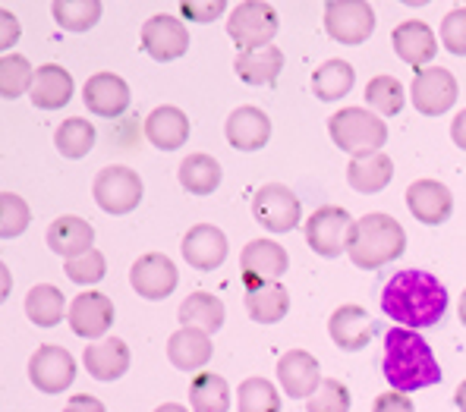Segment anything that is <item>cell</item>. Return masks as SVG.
<instances>
[{
    "label": "cell",
    "mask_w": 466,
    "mask_h": 412,
    "mask_svg": "<svg viewBox=\"0 0 466 412\" xmlns=\"http://www.w3.org/2000/svg\"><path fill=\"white\" fill-rule=\"evenodd\" d=\"M372 412H416V407H413V400H410V394H403V390H388V394L375 397Z\"/></svg>",
    "instance_id": "cell-46"
},
{
    "label": "cell",
    "mask_w": 466,
    "mask_h": 412,
    "mask_svg": "<svg viewBox=\"0 0 466 412\" xmlns=\"http://www.w3.org/2000/svg\"><path fill=\"white\" fill-rule=\"evenodd\" d=\"M25 315H29V321L38 327H57L60 321L70 315V306H66L64 293L54 284H38V286H32L29 296H25Z\"/></svg>",
    "instance_id": "cell-32"
},
{
    "label": "cell",
    "mask_w": 466,
    "mask_h": 412,
    "mask_svg": "<svg viewBox=\"0 0 466 412\" xmlns=\"http://www.w3.org/2000/svg\"><path fill=\"white\" fill-rule=\"evenodd\" d=\"M177 176H180V186L187 192H193V196H211V192H218V186H221L224 170L211 155L196 151V155L183 157Z\"/></svg>",
    "instance_id": "cell-31"
},
{
    "label": "cell",
    "mask_w": 466,
    "mask_h": 412,
    "mask_svg": "<svg viewBox=\"0 0 466 412\" xmlns=\"http://www.w3.org/2000/svg\"><path fill=\"white\" fill-rule=\"evenodd\" d=\"M394 180V161L388 155H369V157H356L347 167V183L353 192L360 196H375V192L388 189V183Z\"/></svg>",
    "instance_id": "cell-29"
},
{
    "label": "cell",
    "mask_w": 466,
    "mask_h": 412,
    "mask_svg": "<svg viewBox=\"0 0 466 412\" xmlns=\"http://www.w3.org/2000/svg\"><path fill=\"white\" fill-rule=\"evenodd\" d=\"M64 412H107L105 403L98 397H88V394H76L70 403L64 407Z\"/></svg>",
    "instance_id": "cell-48"
},
{
    "label": "cell",
    "mask_w": 466,
    "mask_h": 412,
    "mask_svg": "<svg viewBox=\"0 0 466 412\" xmlns=\"http://www.w3.org/2000/svg\"><path fill=\"white\" fill-rule=\"evenodd\" d=\"M451 139H454L457 148L466 151V111H461L454 116V123H451Z\"/></svg>",
    "instance_id": "cell-49"
},
{
    "label": "cell",
    "mask_w": 466,
    "mask_h": 412,
    "mask_svg": "<svg viewBox=\"0 0 466 412\" xmlns=\"http://www.w3.org/2000/svg\"><path fill=\"white\" fill-rule=\"evenodd\" d=\"M142 51L148 54L157 64H170V60L183 57L189 51V32L170 13H157L148 16L142 25Z\"/></svg>",
    "instance_id": "cell-14"
},
{
    "label": "cell",
    "mask_w": 466,
    "mask_h": 412,
    "mask_svg": "<svg viewBox=\"0 0 466 412\" xmlns=\"http://www.w3.org/2000/svg\"><path fill=\"white\" fill-rule=\"evenodd\" d=\"M407 252V230L400 221H394L390 215L372 211V215L360 217L353 226V236H350V262L362 271H375V267H385Z\"/></svg>",
    "instance_id": "cell-3"
},
{
    "label": "cell",
    "mask_w": 466,
    "mask_h": 412,
    "mask_svg": "<svg viewBox=\"0 0 466 412\" xmlns=\"http://www.w3.org/2000/svg\"><path fill=\"white\" fill-rule=\"evenodd\" d=\"M189 407L193 412H228L230 409V384L218 372H198L189 381Z\"/></svg>",
    "instance_id": "cell-34"
},
{
    "label": "cell",
    "mask_w": 466,
    "mask_h": 412,
    "mask_svg": "<svg viewBox=\"0 0 466 412\" xmlns=\"http://www.w3.org/2000/svg\"><path fill=\"white\" fill-rule=\"evenodd\" d=\"M457 79L444 66H426V70H416L413 85H410V98L413 107L426 116H444L451 107L457 105Z\"/></svg>",
    "instance_id": "cell-12"
},
{
    "label": "cell",
    "mask_w": 466,
    "mask_h": 412,
    "mask_svg": "<svg viewBox=\"0 0 466 412\" xmlns=\"http://www.w3.org/2000/svg\"><path fill=\"white\" fill-rule=\"evenodd\" d=\"M183 258H187V265H193L196 271H215V267L224 265V258H228V236H224L221 226L215 224H196L187 230V236H183Z\"/></svg>",
    "instance_id": "cell-18"
},
{
    "label": "cell",
    "mask_w": 466,
    "mask_h": 412,
    "mask_svg": "<svg viewBox=\"0 0 466 412\" xmlns=\"http://www.w3.org/2000/svg\"><path fill=\"white\" fill-rule=\"evenodd\" d=\"M51 13H54V23H57L60 29L88 32L98 25L105 6H101V0H54Z\"/></svg>",
    "instance_id": "cell-36"
},
{
    "label": "cell",
    "mask_w": 466,
    "mask_h": 412,
    "mask_svg": "<svg viewBox=\"0 0 466 412\" xmlns=\"http://www.w3.org/2000/svg\"><path fill=\"white\" fill-rule=\"evenodd\" d=\"M0 25H4V35H0V51H4V54H10V47L19 41V32H23V29H19L16 16H13L10 10H4V13H0Z\"/></svg>",
    "instance_id": "cell-47"
},
{
    "label": "cell",
    "mask_w": 466,
    "mask_h": 412,
    "mask_svg": "<svg viewBox=\"0 0 466 412\" xmlns=\"http://www.w3.org/2000/svg\"><path fill=\"white\" fill-rule=\"evenodd\" d=\"M290 267V256L280 243L274 239H252L239 252V277H243L246 290H258V286L278 284L284 271Z\"/></svg>",
    "instance_id": "cell-9"
},
{
    "label": "cell",
    "mask_w": 466,
    "mask_h": 412,
    "mask_svg": "<svg viewBox=\"0 0 466 412\" xmlns=\"http://www.w3.org/2000/svg\"><path fill=\"white\" fill-rule=\"evenodd\" d=\"M116 312H114V302L105 296V293L92 290V293H79L76 299L70 302V315H66V321H70L73 334L82 340H98L105 337L107 331H111Z\"/></svg>",
    "instance_id": "cell-15"
},
{
    "label": "cell",
    "mask_w": 466,
    "mask_h": 412,
    "mask_svg": "<svg viewBox=\"0 0 466 412\" xmlns=\"http://www.w3.org/2000/svg\"><path fill=\"white\" fill-rule=\"evenodd\" d=\"M82 366L88 368L95 381H116L129 372V347L120 337L88 343L82 353Z\"/></svg>",
    "instance_id": "cell-26"
},
{
    "label": "cell",
    "mask_w": 466,
    "mask_h": 412,
    "mask_svg": "<svg viewBox=\"0 0 466 412\" xmlns=\"http://www.w3.org/2000/svg\"><path fill=\"white\" fill-rule=\"evenodd\" d=\"M129 284H133V290L142 299L157 302V299H167L177 290L180 271H177V265L164 252H148V256L136 258L133 267H129Z\"/></svg>",
    "instance_id": "cell-13"
},
{
    "label": "cell",
    "mask_w": 466,
    "mask_h": 412,
    "mask_svg": "<svg viewBox=\"0 0 466 412\" xmlns=\"http://www.w3.org/2000/svg\"><path fill=\"white\" fill-rule=\"evenodd\" d=\"M457 315H461V321H463V327H466V290L461 293V302H457Z\"/></svg>",
    "instance_id": "cell-53"
},
{
    "label": "cell",
    "mask_w": 466,
    "mask_h": 412,
    "mask_svg": "<svg viewBox=\"0 0 466 412\" xmlns=\"http://www.w3.org/2000/svg\"><path fill=\"white\" fill-rule=\"evenodd\" d=\"M239 412H280V390L268 377H246L237 390Z\"/></svg>",
    "instance_id": "cell-38"
},
{
    "label": "cell",
    "mask_w": 466,
    "mask_h": 412,
    "mask_svg": "<svg viewBox=\"0 0 466 412\" xmlns=\"http://www.w3.org/2000/svg\"><path fill=\"white\" fill-rule=\"evenodd\" d=\"M454 403H457V409L466 412V381H461V387H457V394H454Z\"/></svg>",
    "instance_id": "cell-50"
},
{
    "label": "cell",
    "mask_w": 466,
    "mask_h": 412,
    "mask_svg": "<svg viewBox=\"0 0 466 412\" xmlns=\"http://www.w3.org/2000/svg\"><path fill=\"white\" fill-rule=\"evenodd\" d=\"M211 353H215L211 337L205 331H198V327H180V331L170 334V340H167V359L174 362V368H180V372L198 375L208 366Z\"/></svg>",
    "instance_id": "cell-27"
},
{
    "label": "cell",
    "mask_w": 466,
    "mask_h": 412,
    "mask_svg": "<svg viewBox=\"0 0 466 412\" xmlns=\"http://www.w3.org/2000/svg\"><path fill=\"white\" fill-rule=\"evenodd\" d=\"M381 308L388 318L397 321V327L422 331L435 327L448 312V290L429 271H400L388 280L381 293Z\"/></svg>",
    "instance_id": "cell-1"
},
{
    "label": "cell",
    "mask_w": 466,
    "mask_h": 412,
    "mask_svg": "<svg viewBox=\"0 0 466 412\" xmlns=\"http://www.w3.org/2000/svg\"><path fill=\"white\" fill-rule=\"evenodd\" d=\"M328 334H331L338 349H344V353H360V349H366L375 337V321L362 306L347 302V306L334 308V315L328 318Z\"/></svg>",
    "instance_id": "cell-17"
},
{
    "label": "cell",
    "mask_w": 466,
    "mask_h": 412,
    "mask_svg": "<svg viewBox=\"0 0 466 412\" xmlns=\"http://www.w3.org/2000/svg\"><path fill=\"white\" fill-rule=\"evenodd\" d=\"M180 321L183 327H198L211 337L224 327L228 321V312H224V302L215 296V293H189L180 306Z\"/></svg>",
    "instance_id": "cell-30"
},
{
    "label": "cell",
    "mask_w": 466,
    "mask_h": 412,
    "mask_svg": "<svg viewBox=\"0 0 466 412\" xmlns=\"http://www.w3.org/2000/svg\"><path fill=\"white\" fill-rule=\"evenodd\" d=\"M233 70H237V75L246 85H278L280 73H284V51L278 45L258 47V51H243L237 54Z\"/></svg>",
    "instance_id": "cell-28"
},
{
    "label": "cell",
    "mask_w": 466,
    "mask_h": 412,
    "mask_svg": "<svg viewBox=\"0 0 466 412\" xmlns=\"http://www.w3.org/2000/svg\"><path fill=\"white\" fill-rule=\"evenodd\" d=\"M325 32L338 45H362L375 32V10L366 0H328Z\"/></svg>",
    "instance_id": "cell-10"
},
{
    "label": "cell",
    "mask_w": 466,
    "mask_h": 412,
    "mask_svg": "<svg viewBox=\"0 0 466 412\" xmlns=\"http://www.w3.org/2000/svg\"><path fill=\"white\" fill-rule=\"evenodd\" d=\"M142 192H146L142 176L136 174L133 167H123V164H111V167L98 170V176H95V183H92L95 205L114 217H123L139 208Z\"/></svg>",
    "instance_id": "cell-6"
},
{
    "label": "cell",
    "mask_w": 466,
    "mask_h": 412,
    "mask_svg": "<svg viewBox=\"0 0 466 412\" xmlns=\"http://www.w3.org/2000/svg\"><path fill=\"white\" fill-rule=\"evenodd\" d=\"M0 274H4V293H0V296H10V271H6V265H0Z\"/></svg>",
    "instance_id": "cell-52"
},
{
    "label": "cell",
    "mask_w": 466,
    "mask_h": 412,
    "mask_svg": "<svg viewBox=\"0 0 466 412\" xmlns=\"http://www.w3.org/2000/svg\"><path fill=\"white\" fill-rule=\"evenodd\" d=\"M390 41H394L397 57L413 66V70H426V64H431L438 54L435 32H431L429 23H422V19H407V23H400L390 32Z\"/></svg>",
    "instance_id": "cell-21"
},
{
    "label": "cell",
    "mask_w": 466,
    "mask_h": 412,
    "mask_svg": "<svg viewBox=\"0 0 466 412\" xmlns=\"http://www.w3.org/2000/svg\"><path fill=\"white\" fill-rule=\"evenodd\" d=\"M155 412H189L187 407H180V403H161Z\"/></svg>",
    "instance_id": "cell-51"
},
{
    "label": "cell",
    "mask_w": 466,
    "mask_h": 412,
    "mask_svg": "<svg viewBox=\"0 0 466 412\" xmlns=\"http://www.w3.org/2000/svg\"><path fill=\"white\" fill-rule=\"evenodd\" d=\"M353 85H356V70L340 57L325 60L312 73V92L319 101H340L347 92H353Z\"/></svg>",
    "instance_id": "cell-33"
},
{
    "label": "cell",
    "mask_w": 466,
    "mask_h": 412,
    "mask_svg": "<svg viewBox=\"0 0 466 412\" xmlns=\"http://www.w3.org/2000/svg\"><path fill=\"white\" fill-rule=\"evenodd\" d=\"M146 139L161 151H177L189 139V116L174 105H161L146 116Z\"/></svg>",
    "instance_id": "cell-25"
},
{
    "label": "cell",
    "mask_w": 466,
    "mask_h": 412,
    "mask_svg": "<svg viewBox=\"0 0 466 412\" xmlns=\"http://www.w3.org/2000/svg\"><path fill=\"white\" fill-rule=\"evenodd\" d=\"M73 73L66 66H57V64H45L35 70V82H32V105L38 111H64L66 105L73 101Z\"/></svg>",
    "instance_id": "cell-23"
},
{
    "label": "cell",
    "mask_w": 466,
    "mask_h": 412,
    "mask_svg": "<svg viewBox=\"0 0 466 412\" xmlns=\"http://www.w3.org/2000/svg\"><path fill=\"white\" fill-rule=\"evenodd\" d=\"M353 226L356 221L350 217V211L338 208V205H325V208H315L306 217V243H309L315 256L338 258L350 249Z\"/></svg>",
    "instance_id": "cell-7"
},
{
    "label": "cell",
    "mask_w": 466,
    "mask_h": 412,
    "mask_svg": "<svg viewBox=\"0 0 466 412\" xmlns=\"http://www.w3.org/2000/svg\"><path fill=\"white\" fill-rule=\"evenodd\" d=\"M403 101H407V95H403L400 79H394V75H388V73L375 75L366 85V105L381 116H397L403 111Z\"/></svg>",
    "instance_id": "cell-40"
},
{
    "label": "cell",
    "mask_w": 466,
    "mask_h": 412,
    "mask_svg": "<svg viewBox=\"0 0 466 412\" xmlns=\"http://www.w3.org/2000/svg\"><path fill=\"white\" fill-rule=\"evenodd\" d=\"M45 239H47V249L57 252V256H64L66 262H70V258H79L95 249V226L88 224L86 217L64 215L47 226Z\"/></svg>",
    "instance_id": "cell-24"
},
{
    "label": "cell",
    "mask_w": 466,
    "mask_h": 412,
    "mask_svg": "<svg viewBox=\"0 0 466 412\" xmlns=\"http://www.w3.org/2000/svg\"><path fill=\"white\" fill-rule=\"evenodd\" d=\"M82 98H86V107L95 116L116 120V116L127 114L133 95H129V85L116 73H95L88 75L86 88H82Z\"/></svg>",
    "instance_id": "cell-19"
},
{
    "label": "cell",
    "mask_w": 466,
    "mask_h": 412,
    "mask_svg": "<svg viewBox=\"0 0 466 412\" xmlns=\"http://www.w3.org/2000/svg\"><path fill=\"white\" fill-rule=\"evenodd\" d=\"M252 217L268 233H290L297 230L299 217H303V205H299V196L290 186H284V183H265L252 196Z\"/></svg>",
    "instance_id": "cell-8"
},
{
    "label": "cell",
    "mask_w": 466,
    "mask_h": 412,
    "mask_svg": "<svg viewBox=\"0 0 466 412\" xmlns=\"http://www.w3.org/2000/svg\"><path fill=\"white\" fill-rule=\"evenodd\" d=\"M328 133H331L334 146L356 161V157L379 155L381 146L388 142V123L375 111H366V107H340L328 120Z\"/></svg>",
    "instance_id": "cell-4"
},
{
    "label": "cell",
    "mask_w": 466,
    "mask_h": 412,
    "mask_svg": "<svg viewBox=\"0 0 466 412\" xmlns=\"http://www.w3.org/2000/svg\"><path fill=\"white\" fill-rule=\"evenodd\" d=\"M224 136L237 151H262L271 139V116L262 107L243 105L228 116Z\"/></svg>",
    "instance_id": "cell-20"
},
{
    "label": "cell",
    "mask_w": 466,
    "mask_h": 412,
    "mask_svg": "<svg viewBox=\"0 0 466 412\" xmlns=\"http://www.w3.org/2000/svg\"><path fill=\"white\" fill-rule=\"evenodd\" d=\"M306 412H350V387L338 377H325L321 387L306 400Z\"/></svg>",
    "instance_id": "cell-42"
},
{
    "label": "cell",
    "mask_w": 466,
    "mask_h": 412,
    "mask_svg": "<svg viewBox=\"0 0 466 412\" xmlns=\"http://www.w3.org/2000/svg\"><path fill=\"white\" fill-rule=\"evenodd\" d=\"M95 139H98V133H95V126L88 120H82V116H70V120H64L57 126V133H54V146L64 157H70V161H79V157H86L88 151L95 148Z\"/></svg>",
    "instance_id": "cell-37"
},
{
    "label": "cell",
    "mask_w": 466,
    "mask_h": 412,
    "mask_svg": "<svg viewBox=\"0 0 466 412\" xmlns=\"http://www.w3.org/2000/svg\"><path fill=\"white\" fill-rule=\"evenodd\" d=\"M407 208L420 224L438 226L448 221L451 211H454V196L438 180H416L407 189Z\"/></svg>",
    "instance_id": "cell-22"
},
{
    "label": "cell",
    "mask_w": 466,
    "mask_h": 412,
    "mask_svg": "<svg viewBox=\"0 0 466 412\" xmlns=\"http://www.w3.org/2000/svg\"><path fill=\"white\" fill-rule=\"evenodd\" d=\"M224 10H228V4L224 0H208V4H202V0H183L180 4V16L193 19V23H211V19L224 16Z\"/></svg>",
    "instance_id": "cell-45"
},
{
    "label": "cell",
    "mask_w": 466,
    "mask_h": 412,
    "mask_svg": "<svg viewBox=\"0 0 466 412\" xmlns=\"http://www.w3.org/2000/svg\"><path fill=\"white\" fill-rule=\"evenodd\" d=\"M64 274L73 280V284L92 286L107 274V258L101 256L98 249H92V252H86V256H79V258H70V262L64 265Z\"/></svg>",
    "instance_id": "cell-43"
},
{
    "label": "cell",
    "mask_w": 466,
    "mask_h": 412,
    "mask_svg": "<svg viewBox=\"0 0 466 412\" xmlns=\"http://www.w3.org/2000/svg\"><path fill=\"white\" fill-rule=\"evenodd\" d=\"M278 29H280L278 10L271 4H265V0H243V4L233 6L228 19V35L239 47V54L274 45Z\"/></svg>",
    "instance_id": "cell-5"
},
{
    "label": "cell",
    "mask_w": 466,
    "mask_h": 412,
    "mask_svg": "<svg viewBox=\"0 0 466 412\" xmlns=\"http://www.w3.org/2000/svg\"><path fill=\"white\" fill-rule=\"evenodd\" d=\"M246 312H249V318L258 321V325H278V321H284L287 312H290V293L280 284L246 290Z\"/></svg>",
    "instance_id": "cell-35"
},
{
    "label": "cell",
    "mask_w": 466,
    "mask_h": 412,
    "mask_svg": "<svg viewBox=\"0 0 466 412\" xmlns=\"http://www.w3.org/2000/svg\"><path fill=\"white\" fill-rule=\"evenodd\" d=\"M32 221V208L16 192H0V236L13 239L23 236V230Z\"/></svg>",
    "instance_id": "cell-41"
},
{
    "label": "cell",
    "mask_w": 466,
    "mask_h": 412,
    "mask_svg": "<svg viewBox=\"0 0 466 412\" xmlns=\"http://www.w3.org/2000/svg\"><path fill=\"white\" fill-rule=\"evenodd\" d=\"M29 381L41 394H64L76 381V359L70 349L45 343L29 359Z\"/></svg>",
    "instance_id": "cell-11"
},
{
    "label": "cell",
    "mask_w": 466,
    "mask_h": 412,
    "mask_svg": "<svg viewBox=\"0 0 466 412\" xmlns=\"http://www.w3.org/2000/svg\"><path fill=\"white\" fill-rule=\"evenodd\" d=\"M32 82H35V66L23 54L0 57V95L4 98H19V95L32 92Z\"/></svg>",
    "instance_id": "cell-39"
},
{
    "label": "cell",
    "mask_w": 466,
    "mask_h": 412,
    "mask_svg": "<svg viewBox=\"0 0 466 412\" xmlns=\"http://www.w3.org/2000/svg\"><path fill=\"white\" fill-rule=\"evenodd\" d=\"M441 41L454 57H466V6H454L441 19Z\"/></svg>",
    "instance_id": "cell-44"
},
{
    "label": "cell",
    "mask_w": 466,
    "mask_h": 412,
    "mask_svg": "<svg viewBox=\"0 0 466 412\" xmlns=\"http://www.w3.org/2000/svg\"><path fill=\"white\" fill-rule=\"evenodd\" d=\"M381 368H385L390 390H403V394L441 381V366H438L431 347L420 337V331H407V327L388 331Z\"/></svg>",
    "instance_id": "cell-2"
},
{
    "label": "cell",
    "mask_w": 466,
    "mask_h": 412,
    "mask_svg": "<svg viewBox=\"0 0 466 412\" xmlns=\"http://www.w3.org/2000/svg\"><path fill=\"white\" fill-rule=\"evenodd\" d=\"M278 381L280 390L293 400H309L321 387V366L306 349H290L278 359Z\"/></svg>",
    "instance_id": "cell-16"
}]
</instances>
